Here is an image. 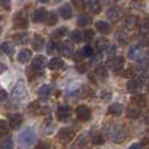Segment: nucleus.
I'll use <instances>...</instances> for the list:
<instances>
[{"instance_id":"37","label":"nucleus","mask_w":149,"mask_h":149,"mask_svg":"<svg viewBox=\"0 0 149 149\" xmlns=\"http://www.w3.org/2000/svg\"><path fill=\"white\" fill-rule=\"evenodd\" d=\"M71 39H72V42H74V43H80V42L84 39V37L80 33V30H73L72 33H71Z\"/></svg>"},{"instance_id":"2","label":"nucleus","mask_w":149,"mask_h":149,"mask_svg":"<svg viewBox=\"0 0 149 149\" xmlns=\"http://www.w3.org/2000/svg\"><path fill=\"white\" fill-rule=\"evenodd\" d=\"M18 141L22 145H31L36 141V131L33 128H26L18 135Z\"/></svg>"},{"instance_id":"18","label":"nucleus","mask_w":149,"mask_h":149,"mask_svg":"<svg viewBox=\"0 0 149 149\" xmlns=\"http://www.w3.org/2000/svg\"><path fill=\"white\" fill-rule=\"evenodd\" d=\"M31 46H33V50H36V51H42L45 47V38L37 34L33 38V41H31Z\"/></svg>"},{"instance_id":"45","label":"nucleus","mask_w":149,"mask_h":149,"mask_svg":"<svg viewBox=\"0 0 149 149\" xmlns=\"http://www.w3.org/2000/svg\"><path fill=\"white\" fill-rule=\"evenodd\" d=\"M100 97L102 98L103 101H109L111 97H113V93H111V92H109V90H101V93H100Z\"/></svg>"},{"instance_id":"36","label":"nucleus","mask_w":149,"mask_h":149,"mask_svg":"<svg viewBox=\"0 0 149 149\" xmlns=\"http://www.w3.org/2000/svg\"><path fill=\"white\" fill-rule=\"evenodd\" d=\"M0 50L7 55H13V51H15V50H13V46H10V45L7 43V42H4V43L0 45Z\"/></svg>"},{"instance_id":"32","label":"nucleus","mask_w":149,"mask_h":149,"mask_svg":"<svg viewBox=\"0 0 149 149\" xmlns=\"http://www.w3.org/2000/svg\"><path fill=\"white\" fill-rule=\"evenodd\" d=\"M77 24L80 26H88L92 24V17L89 15H81L79 17V20H77Z\"/></svg>"},{"instance_id":"11","label":"nucleus","mask_w":149,"mask_h":149,"mask_svg":"<svg viewBox=\"0 0 149 149\" xmlns=\"http://www.w3.org/2000/svg\"><path fill=\"white\" fill-rule=\"evenodd\" d=\"M143 82H144V80L143 79H135V77H132L131 80H130L128 82H127V90H128V92H131V93H136L137 90L140 89V88H141V84Z\"/></svg>"},{"instance_id":"60","label":"nucleus","mask_w":149,"mask_h":149,"mask_svg":"<svg viewBox=\"0 0 149 149\" xmlns=\"http://www.w3.org/2000/svg\"><path fill=\"white\" fill-rule=\"evenodd\" d=\"M1 20H3V15L0 13V22H1Z\"/></svg>"},{"instance_id":"9","label":"nucleus","mask_w":149,"mask_h":149,"mask_svg":"<svg viewBox=\"0 0 149 149\" xmlns=\"http://www.w3.org/2000/svg\"><path fill=\"white\" fill-rule=\"evenodd\" d=\"M106 16H107V18L111 22H116V21L120 20V17H122V9L119 7H111L107 9Z\"/></svg>"},{"instance_id":"27","label":"nucleus","mask_w":149,"mask_h":149,"mask_svg":"<svg viewBox=\"0 0 149 149\" xmlns=\"http://www.w3.org/2000/svg\"><path fill=\"white\" fill-rule=\"evenodd\" d=\"M60 51V45L58 43L55 39H52L51 42H49V46H47V52L50 55H55Z\"/></svg>"},{"instance_id":"50","label":"nucleus","mask_w":149,"mask_h":149,"mask_svg":"<svg viewBox=\"0 0 149 149\" xmlns=\"http://www.w3.org/2000/svg\"><path fill=\"white\" fill-rule=\"evenodd\" d=\"M131 5L134 8H144L145 7V4H144V0H135L134 3H131Z\"/></svg>"},{"instance_id":"30","label":"nucleus","mask_w":149,"mask_h":149,"mask_svg":"<svg viewBox=\"0 0 149 149\" xmlns=\"http://www.w3.org/2000/svg\"><path fill=\"white\" fill-rule=\"evenodd\" d=\"M13 41L20 45H25V43H28L29 37H28V34H25V33H18V34L13 36Z\"/></svg>"},{"instance_id":"24","label":"nucleus","mask_w":149,"mask_h":149,"mask_svg":"<svg viewBox=\"0 0 149 149\" xmlns=\"http://www.w3.org/2000/svg\"><path fill=\"white\" fill-rule=\"evenodd\" d=\"M95 28H97V30L101 34H109L111 31V26L106 21H97L95 22Z\"/></svg>"},{"instance_id":"49","label":"nucleus","mask_w":149,"mask_h":149,"mask_svg":"<svg viewBox=\"0 0 149 149\" xmlns=\"http://www.w3.org/2000/svg\"><path fill=\"white\" fill-rule=\"evenodd\" d=\"M72 4L77 9H82L85 7V0H72Z\"/></svg>"},{"instance_id":"53","label":"nucleus","mask_w":149,"mask_h":149,"mask_svg":"<svg viewBox=\"0 0 149 149\" xmlns=\"http://www.w3.org/2000/svg\"><path fill=\"white\" fill-rule=\"evenodd\" d=\"M10 0H0V7H9Z\"/></svg>"},{"instance_id":"47","label":"nucleus","mask_w":149,"mask_h":149,"mask_svg":"<svg viewBox=\"0 0 149 149\" xmlns=\"http://www.w3.org/2000/svg\"><path fill=\"white\" fill-rule=\"evenodd\" d=\"M116 38L120 42H127V34L123 30H118L116 31Z\"/></svg>"},{"instance_id":"57","label":"nucleus","mask_w":149,"mask_h":149,"mask_svg":"<svg viewBox=\"0 0 149 149\" xmlns=\"http://www.w3.org/2000/svg\"><path fill=\"white\" fill-rule=\"evenodd\" d=\"M43 110L41 111V113H43V114H47V113H50V107H47V106H45V107H42Z\"/></svg>"},{"instance_id":"31","label":"nucleus","mask_w":149,"mask_h":149,"mask_svg":"<svg viewBox=\"0 0 149 149\" xmlns=\"http://www.w3.org/2000/svg\"><path fill=\"white\" fill-rule=\"evenodd\" d=\"M58 22V15L55 12H49L47 13V18H46V24L49 26H54Z\"/></svg>"},{"instance_id":"58","label":"nucleus","mask_w":149,"mask_h":149,"mask_svg":"<svg viewBox=\"0 0 149 149\" xmlns=\"http://www.w3.org/2000/svg\"><path fill=\"white\" fill-rule=\"evenodd\" d=\"M144 120H145V123L147 124H149V111L144 115Z\"/></svg>"},{"instance_id":"19","label":"nucleus","mask_w":149,"mask_h":149,"mask_svg":"<svg viewBox=\"0 0 149 149\" xmlns=\"http://www.w3.org/2000/svg\"><path fill=\"white\" fill-rule=\"evenodd\" d=\"M59 15L64 20H70L72 17V8H71L70 4H64L59 8Z\"/></svg>"},{"instance_id":"14","label":"nucleus","mask_w":149,"mask_h":149,"mask_svg":"<svg viewBox=\"0 0 149 149\" xmlns=\"http://www.w3.org/2000/svg\"><path fill=\"white\" fill-rule=\"evenodd\" d=\"M141 55H143L141 47H140L139 45H134V46H131L128 49V54H127V56H128L131 60H137Z\"/></svg>"},{"instance_id":"22","label":"nucleus","mask_w":149,"mask_h":149,"mask_svg":"<svg viewBox=\"0 0 149 149\" xmlns=\"http://www.w3.org/2000/svg\"><path fill=\"white\" fill-rule=\"evenodd\" d=\"M63 67H64V62H63V59H60V58H52L49 62V68L52 71L62 70Z\"/></svg>"},{"instance_id":"48","label":"nucleus","mask_w":149,"mask_h":149,"mask_svg":"<svg viewBox=\"0 0 149 149\" xmlns=\"http://www.w3.org/2000/svg\"><path fill=\"white\" fill-rule=\"evenodd\" d=\"M93 38H94V31H93V30H86L84 33V39H85V41L89 42V41H92Z\"/></svg>"},{"instance_id":"38","label":"nucleus","mask_w":149,"mask_h":149,"mask_svg":"<svg viewBox=\"0 0 149 149\" xmlns=\"http://www.w3.org/2000/svg\"><path fill=\"white\" fill-rule=\"evenodd\" d=\"M122 77H128V79H132V77H135V74H136V71H135V68L132 67H128L126 68L124 71H122Z\"/></svg>"},{"instance_id":"41","label":"nucleus","mask_w":149,"mask_h":149,"mask_svg":"<svg viewBox=\"0 0 149 149\" xmlns=\"http://www.w3.org/2000/svg\"><path fill=\"white\" fill-rule=\"evenodd\" d=\"M8 131H9V128H8V124L5 120H0V137L5 136V135L8 134Z\"/></svg>"},{"instance_id":"7","label":"nucleus","mask_w":149,"mask_h":149,"mask_svg":"<svg viewBox=\"0 0 149 149\" xmlns=\"http://www.w3.org/2000/svg\"><path fill=\"white\" fill-rule=\"evenodd\" d=\"M47 64H49V62H47V59L45 56H42V55L36 56L33 59V62H31V71H34V72H42V70Z\"/></svg>"},{"instance_id":"6","label":"nucleus","mask_w":149,"mask_h":149,"mask_svg":"<svg viewBox=\"0 0 149 149\" xmlns=\"http://www.w3.org/2000/svg\"><path fill=\"white\" fill-rule=\"evenodd\" d=\"M13 26L16 29H28L29 28V21L28 17L24 15L22 12H18L13 18Z\"/></svg>"},{"instance_id":"25","label":"nucleus","mask_w":149,"mask_h":149,"mask_svg":"<svg viewBox=\"0 0 149 149\" xmlns=\"http://www.w3.org/2000/svg\"><path fill=\"white\" fill-rule=\"evenodd\" d=\"M109 46H110V42H109L105 37H101L100 39H97V41H95V49H97L100 52L106 51V49H107Z\"/></svg>"},{"instance_id":"10","label":"nucleus","mask_w":149,"mask_h":149,"mask_svg":"<svg viewBox=\"0 0 149 149\" xmlns=\"http://www.w3.org/2000/svg\"><path fill=\"white\" fill-rule=\"evenodd\" d=\"M24 120V116L21 115V114H9L8 115V123H9V127L10 128H17V127L21 126V123H22Z\"/></svg>"},{"instance_id":"16","label":"nucleus","mask_w":149,"mask_h":149,"mask_svg":"<svg viewBox=\"0 0 149 149\" xmlns=\"http://www.w3.org/2000/svg\"><path fill=\"white\" fill-rule=\"evenodd\" d=\"M137 70H140V71H147L148 70V67H149V52L148 54H144L143 52V55L137 59Z\"/></svg>"},{"instance_id":"44","label":"nucleus","mask_w":149,"mask_h":149,"mask_svg":"<svg viewBox=\"0 0 149 149\" xmlns=\"http://www.w3.org/2000/svg\"><path fill=\"white\" fill-rule=\"evenodd\" d=\"M76 70L79 71L80 73H84V72H86V70H88V64L86 63H82V60L81 62H77V64H76Z\"/></svg>"},{"instance_id":"56","label":"nucleus","mask_w":149,"mask_h":149,"mask_svg":"<svg viewBox=\"0 0 149 149\" xmlns=\"http://www.w3.org/2000/svg\"><path fill=\"white\" fill-rule=\"evenodd\" d=\"M130 148H143V144H139V143H136V144H131V145H130Z\"/></svg>"},{"instance_id":"29","label":"nucleus","mask_w":149,"mask_h":149,"mask_svg":"<svg viewBox=\"0 0 149 149\" xmlns=\"http://www.w3.org/2000/svg\"><path fill=\"white\" fill-rule=\"evenodd\" d=\"M122 111H123V106H122L120 103H113V105H110V107H109V113H110L111 115H120Z\"/></svg>"},{"instance_id":"17","label":"nucleus","mask_w":149,"mask_h":149,"mask_svg":"<svg viewBox=\"0 0 149 149\" xmlns=\"http://www.w3.org/2000/svg\"><path fill=\"white\" fill-rule=\"evenodd\" d=\"M88 8H89L90 13L93 15H98L102 9V5H101V0H88Z\"/></svg>"},{"instance_id":"33","label":"nucleus","mask_w":149,"mask_h":149,"mask_svg":"<svg viewBox=\"0 0 149 149\" xmlns=\"http://www.w3.org/2000/svg\"><path fill=\"white\" fill-rule=\"evenodd\" d=\"M136 25H137V18L135 17V16H130V17H127L126 21H124V26H126L127 29H134Z\"/></svg>"},{"instance_id":"8","label":"nucleus","mask_w":149,"mask_h":149,"mask_svg":"<svg viewBox=\"0 0 149 149\" xmlns=\"http://www.w3.org/2000/svg\"><path fill=\"white\" fill-rule=\"evenodd\" d=\"M76 115L77 118L80 119V120H89L90 119V115H92V113H90V109L88 107V106L85 105H80L76 107Z\"/></svg>"},{"instance_id":"34","label":"nucleus","mask_w":149,"mask_h":149,"mask_svg":"<svg viewBox=\"0 0 149 149\" xmlns=\"http://www.w3.org/2000/svg\"><path fill=\"white\" fill-rule=\"evenodd\" d=\"M140 109H137V107H130V109H127V116H128L130 119H136V118H139L140 116Z\"/></svg>"},{"instance_id":"15","label":"nucleus","mask_w":149,"mask_h":149,"mask_svg":"<svg viewBox=\"0 0 149 149\" xmlns=\"http://www.w3.org/2000/svg\"><path fill=\"white\" fill-rule=\"evenodd\" d=\"M47 18V10L45 8H38V9L34 10L33 13V21L34 22H43Z\"/></svg>"},{"instance_id":"20","label":"nucleus","mask_w":149,"mask_h":149,"mask_svg":"<svg viewBox=\"0 0 149 149\" xmlns=\"http://www.w3.org/2000/svg\"><path fill=\"white\" fill-rule=\"evenodd\" d=\"M131 102L134 103V105H136L137 107H145L148 101H147V97H145L144 94H137V95H134V97L131 98Z\"/></svg>"},{"instance_id":"26","label":"nucleus","mask_w":149,"mask_h":149,"mask_svg":"<svg viewBox=\"0 0 149 149\" xmlns=\"http://www.w3.org/2000/svg\"><path fill=\"white\" fill-rule=\"evenodd\" d=\"M51 86L50 85H47V84H45V85H42L41 88H39V90H38V94H39V97L42 98V100H47L49 98V95L51 94Z\"/></svg>"},{"instance_id":"51","label":"nucleus","mask_w":149,"mask_h":149,"mask_svg":"<svg viewBox=\"0 0 149 149\" xmlns=\"http://www.w3.org/2000/svg\"><path fill=\"white\" fill-rule=\"evenodd\" d=\"M106 52L109 54V56H113V55H115V52H116V47L115 46H109L107 49H106Z\"/></svg>"},{"instance_id":"23","label":"nucleus","mask_w":149,"mask_h":149,"mask_svg":"<svg viewBox=\"0 0 149 149\" xmlns=\"http://www.w3.org/2000/svg\"><path fill=\"white\" fill-rule=\"evenodd\" d=\"M30 59H31V51L30 50H28V49L21 50V51L18 52V55H17V60L20 63H28Z\"/></svg>"},{"instance_id":"42","label":"nucleus","mask_w":149,"mask_h":149,"mask_svg":"<svg viewBox=\"0 0 149 149\" xmlns=\"http://www.w3.org/2000/svg\"><path fill=\"white\" fill-rule=\"evenodd\" d=\"M92 143L93 144H103L105 143V139H103V136L101 134H94L92 136Z\"/></svg>"},{"instance_id":"12","label":"nucleus","mask_w":149,"mask_h":149,"mask_svg":"<svg viewBox=\"0 0 149 149\" xmlns=\"http://www.w3.org/2000/svg\"><path fill=\"white\" fill-rule=\"evenodd\" d=\"M71 116V107L67 105H62L58 107V119L62 122L68 120V118Z\"/></svg>"},{"instance_id":"3","label":"nucleus","mask_w":149,"mask_h":149,"mask_svg":"<svg viewBox=\"0 0 149 149\" xmlns=\"http://www.w3.org/2000/svg\"><path fill=\"white\" fill-rule=\"evenodd\" d=\"M26 97V90H25V86H24V82L20 81L15 88H13V92H12V100L15 101L16 105L21 102L24 98Z\"/></svg>"},{"instance_id":"40","label":"nucleus","mask_w":149,"mask_h":149,"mask_svg":"<svg viewBox=\"0 0 149 149\" xmlns=\"http://www.w3.org/2000/svg\"><path fill=\"white\" fill-rule=\"evenodd\" d=\"M0 148L3 149H10L13 148V141L10 137H7V139H3L1 141H0Z\"/></svg>"},{"instance_id":"4","label":"nucleus","mask_w":149,"mask_h":149,"mask_svg":"<svg viewBox=\"0 0 149 149\" xmlns=\"http://www.w3.org/2000/svg\"><path fill=\"white\" fill-rule=\"evenodd\" d=\"M106 65L110 68L114 72H118L119 70H122V67L124 65V58L123 56H118V55H113V58L106 62Z\"/></svg>"},{"instance_id":"43","label":"nucleus","mask_w":149,"mask_h":149,"mask_svg":"<svg viewBox=\"0 0 149 149\" xmlns=\"http://www.w3.org/2000/svg\"><path fill=\"white\" fill-rule=\"evenodd\" d=\"M84 52H85V55H86L88 58H90V59H92V58L95 55L94 50H93V47L90 46V45H86V46H84Z\"/></svg>"},{"instance_id":"1","label":"nucleus","mask_w":149,"mask_h":149,"mask_svg":"<svg viewBox=\"0 0 149 149\" xmlns=\"http://www.w3.org/2000/svg\"><path fill=\"white\" fill-rule=\"evenodd\" d=\"M106 134L107 137L111 139L114 143H122L126 139V132H124L123 127L119 124H110L106 127Z\"/></svg>"},{"instance_id":"35","label":"nucleus","mask_w":149,"mask_h":149,"mask_svg":"<svg viewBox=\"0 0 149 149\" xmlns=\"http://www.w3.org/2000/svg\"><path fill=\"white\" fill-rule=\"evenodd\" d=\"M39 109H41V105H39L38 101H34V102H31L30 105L28 106V113L29 114H38L39 113Z\"/></svg>"},{"instance_id":"54","label":"nucleus","mask_w":149,"mask_h":149,"mask_svg":"<svg viewBox=\"0 0 149 149\" xmlns=\"http://www.w3.org/2000/svg\"><path fill=\"white\" fill-rule=\"evenodd\" d=\"M37 148H50V144H46V143H38Z\"/></svg>"},{"instance_id":"5","label":"nucleus","mask_w":149,"mask_h":149,"mask_svg":"<svg viewBox=\"0 0 149 149\" xmlns=\"http://www.w3.org/2000/svg\"><path fill=\"white\" fill-rule=\"evenodd\" d=\"M74 137V131L70 127H63L58 132V139L62 143H70L71 140H73Z\"/></svg>"},{"instance_id":"55","label":"nucleus","mask_w":149,"mask_h":149,"mask_svg":"<svg viewBox=\"0 0 149 149\" xmlns=\"http://www.w3.org/2000/svg\"><path fill=\"white\" fill-rule=\"evenodd\" d=\"M5 70H7V65H5L4 63H1V62H0V73H3Z\"/></svg>"},{"instance_id":"61","label":"nucleus","mask_w":149,"mask_h":149,"mask_svg":"<svg viewBox=\"0 0 149 149\" xmlns=\"http://www.w3.org/2000/svg\"><path fill=\"white\" fill-rule=\"evenodd\" d=\"M148 92H149V85H148Z\"/></svg>"},{"instance_id":"28","label":"nucleus","mask_w":149,"mask_h":149,"mask_svg":"<svg viewBox=\"0 0 149 149\" xmlns=\"http://www.w3.org/2000/svg\"><path fill=\"white\" fill-rule=\"evenodd\" d=\"M67 34H68V29L65 28V26H62V28L56 29V30L51 34V37H52V39H59V38H63L64 36H67Z\"/></svg>"},{"instance_id":"46","label":"nucleus","mask_w":149,"mask_h":149,"mask_svg":"<svg viewBox=\"0 0 149 149\" xmlns=\"http://www.w3.org/2000/svg\"><path fill=\"white\" fill-rule=\"evenodd\" d=\"M85 56H86V55H85V52H84V49H81V50H80V51H77L76 54H74L73 59L76 60V62H81V60L84 59Z\"/></svg>"},{"instance_id":"13","label":"nucleus","mask_w":149,"mask_h":149,"mask_svg":"<svg viewBox=\"0 0 149 149\" xmlns=\"http://www.w3.org/2000/svg\"><path fill=\"white\" fill-rule=\"evenodd\" d=\"M60 52L64 58H71L73 56V46L70 41H64L60 45Z\"/></svg>"},{"instance_id":"39","label":"nucleus","mask_w":149,"mask_h":149,"mask_svg":"<svg viewBox=\"0 0 149 149\" xmlns=\"http://www.w3.org/2000/svg\"><path fill=\"white\" fill-rule=\"evenodd\" d=\"M139 29H140V31H141L143 34H148L149 33V20L148 18H145V20H143L141 22H140Z\"/></svg>"},{"instance_id":"59","label":"nucleus","mask_w":149,"mask_h":149,"mask_svg":"<svg viewBox=\"0 0 149 149\" xmlns=\"http://www.w3.org/2000/svg\"><path fill=\"white\" fill-rule=\"evenodd\" d=\"M38 1H39V3H49L50 0H38Z\"/></svg>"},{"instance_id":"52","label":"nucleus","mask_w":149,"mask_h":149,"mask_svg":"<svg viewBox=\"0 0 149 149\" xmlns=\"http://www.w3.org/2000/svg\"><path fill=\"white\" fill-rule=\"evenodd\" d=\"M4 100H7V92L3 90V89H0V102L4 101Z\"/></svg>"},{"instance_id":"21","label":"nucleus","mask_w":149,"mask_h":149,"mask_svg":"<svg viewBox=\"0 0 149 149\" xmlns=\"http://www.w3.org/2000/svg\"><path fill=\"white\" fill-rule=\"evenodd\" d=\"M94 74H95V77H98V80H101V81H106V80H107V77H109L107 68L100 64L97 68H95Z\"/></svg>"}]
</instances>
